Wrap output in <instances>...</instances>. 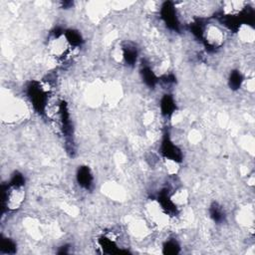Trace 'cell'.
I'll list each match as a JSON object with an SVG mask.
<instances>
[{
	"instance_id": "obj_6",
	"label": "cell",
	"mask_w": 255,
	"mask_h": 255,
	"mask_svg": "<svg viewBox=\"0 0 255 255\" xmlns=\"http://www.w3.org/2000/svg\"><path fill=\"white\" fill-rule=\"evenodd\" d=\"M239 35L242 41L251 43L254 40V30L247 24H242L239 27Z\"/></svg>"
},
{
	"instance_id": "obj_8",
	"label": "cell",
	"mask_w": 255,
	"mask_h": 255,
	"mask_svg": "<svg viewBox=\"0 0 255 255\" xmlns=\"http://www.w3.org/2000/svg\"><path fill=\"white\" fill-rule=\"evenodd\" d=\"M239 75L238 74V75H236L235 77H234V80H239ZM233 82H236V85H238V86H239L240 85V82H239V81H232V83Z\"/></svg>"
},
{
	"instance_id": "obj_2",
	"label": "cell",
	"mask_w": 255,
	"mask_h": 255,
	"mask_svg": "<svg viewBox=\"0 0 255 255\" xmlns=\"http://www.w3.org/2000/svg\"><path fill=\"white\" fill-rule=\"evenodd\" d=\"M26 198V191L21 184H12L6 191L4 195L5 207L10 211L19 209Z\"/></svg>"
},
{
	"instance_id": "obj_1",
	"label": "cell",
	"mask_w": 255,
	"mask_h": 255,
	"mask_svg": "<svg viewBox=\"0 0 255 255\" xmlns=\"http://www.w3.org/2000/svg\"><path fill=\"white\" fill-rule=\"evenodd\" d=\"M203 40L206 45L211 49H217L223 45L226 34L224 29L218 24L208 23L202 30H200Z\"/></svg>"
},
{
	"instance_id": "obj_7",
	"label": "cell",
	"mask_w": 255,
	"mask_h": 255,
	"mask_svg": "<svg viewBox=\"0 0 255 255\" xmlns=\"http://www.w3.org/2000/svg\"><path fill=\"white\" fill-rule=\"evenodd\" d=\"M79 180H80L81 185H84L86 187H88L90 185V183H91V175H90L88 170H82L80 172Z\"/></svg>"
},
{
	"instance_id": "obj_3",
	"label": "cell",
	"mask_w": 255,
	"mask_h": 255,
	"mask_svg": "<svg viewBox=\"0 0 255 255\" xmlns=\"http://www.w3.org/2000/svg\"><path fill=\"white\" fill-rule=\"evenodd\" d=\"M48 50L52 56L56 58H63L72 48L66 34L54 35L48 41Z\"/></svg>"
},
{
	"instance_id": "obj_4",
	"label": "cell",
	"mask_w": 255,
	"mask_h": 255,
	"mask_svg": "<svg viewBox=\"0 0 255 255\" xmlns=\"http://www.w3.org/2000/svg\"><path fill=\"white\" fill-rule=\"evenodd\" d=\"M246 9V2L244 1H226L223 3V11L224 15L229 17H236Z\"/></svg>"
},
{
	"instance_id": "obj_5",
	"label": "cell",
	"mask_w": 255,
	"mask_h": 255,
	"mask_svg": "<svg viewBox=\"0 0 255 255\" xmlns=\"http://www.w3.org/2000/svg\"><path fill=\"white\" fill-rule=\"evenodd\" d=\"M189 200V193L186 190H176L170 197H169V202L170 204L175 208V207H184Z\"/></svg>"
}]
</instances>
